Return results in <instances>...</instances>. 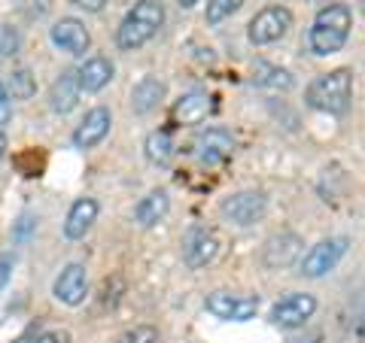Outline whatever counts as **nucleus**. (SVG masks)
<instances>
[{
    "label": "nucleus",
    "mask_w": 365,
    "mask_h": 343,
    "mask_svg": "<svg viewBox=\"0 0 365 343\" xmlns=\"http://www.w3.org/2000/svg\"><path fill=\"white\" fill-rule=\"evenodd\" d=\"M162 25H165L162 4H158V0H137L116 28L119 49H125V52L140 49V46H146L158 31H162Z\"/></svg>",
    "instance_id": "f257e3e1"
},
{
    "label": "nucleus",
    "mask_w": 365,
    "mask_h": 343,
    "mask_svg": "<svg viewBox=\"0 0 365 343\" xmlns=\"http://www.w3.org/2000/svg\"><path fill=\"white\" fill-rule=\"evenodd\" d=\"M353 28V16L344 4H329L317 13L311 33H307V43H311L314 55H335L344 49V43L350 37Z\"/></svg>",
    "instance_id": "f03ea898"
},
{
    "label": "nucleus",
    "mask_w": 365,
    "mask_h": 343,
    "mask_svg": "<svg viewBox=\"0 0 365 343\" xmlns=\"http://www.w3.org/2000/svg\"><path fill=\"white\" fill-rule=\"evenodd\" d=\"M350 95H353V73L347 67L329 70L323 76H317L304 91L307 107H314L329 116H344L350 110Z\"/></svg>",
    "instance_id": "7ed1b4c3"
},
{
    "label": "nucleus",
    "mask_w": 365,
    "mask_h": 343,
    "mask_svg": "<svg viewBox=\"0 0 365 343\" xmlns=\"http://www.w3.org/2000/svg\"><path fill=\"white\" fill-rule=\"evenodd\" d=\"M347 246H350L347 237H326V240H319V243L307 249V255L299 261V273H302V277L317 280V277H323V273L335 270L338 261L344 258Z\"/></svg>",
    "instance_id": "20e7f679"
},
{
    "label": "nucleus",
    "mask_w": 365,
    "mask_h": 343,
    "mask_svg": "<svg viewBox=\"0 0 365 343\" xmlns=\"http://www.w3.org/2000/svg\"><path fill=\"white\" fill-rule=\"evenodd\" d=\"M292 28V13L287 6H265L262 13L253 16V21H250V43L256 46H271L283 40Z\"/></svg>",
    "instance_id": "39448f33"
},
{
    "label": "nucleus",
    "mask_w": 365,
    "mask_h": 343,
    "mask_svg": "<svg viewBox=\"0 0 365 343\" xmlns=\"http://www.w3.org/2000/svg\"><path fill=\"white\" fill-rule=\"evenodd\" d=\"M207 313L225 322H250L259 313V298L256 295H232V292H210L204 298Z\"/></svg>",
    "instance_id": "423d86ee"
},
{
    "label": "nucleus",
    "mask_w": 365,
    "mask_h": 343,
    "mask_svg": "<svg viewBox=\"0 0 365 343\" xmlns=\"http://www.w3.org/2000/svg\"><path fill=\"white\" fill-rule=\"evenodd\" d=\"M220 213L228 222H235L241 228L256 225L262 216L268 213V198L262 191H235V194H228V198H222Z\"/></svg>",
    "instance_id": "0eeeda50"
},
{
    "label": "nucleus",
    "mask_w": 365,
    "mask_h": 343,
    "mask_svg": "<svg viewBox=\"0 0 365 343\" xmlns=\"http://www.w3.org/2000/svg\"><path fill=\"white\" fill-rule=\"evenodd\" d=\"M314 313H317V298L314 295L295 292V295H287L283 301H277L271 307V322L277 328H302Z\"/></svg>",
    "instance_id": "6e6552de"
},
{
    "label": "nucleus",
    "mask_w": 365,
    "mask_h": 343,
    "mask_svg": "<svg viewBox=\"0 0 365 343\" xmlns=\"http://www.w3.org/2000/svg\"><path fill=\"white\" fill-rule=\"evenodd\" d=\"M220 255V234L213 228H192L186 234V243H182V258L192 270L207 268L210 261Z\"/></svg>",
    "instance_id": "1a4fd4ad"
},
{
    "label": "nucleus",
    "mask_w": 365,
    "mask_h": 343,
    "mask_svg": "<svg viewBox=\"0 0 365 343\" xmlns=\"http://www.w3.org/2000/svg\"><path fill=\"white\" fill-rule=\"evenodd\" d=\"M52 295L67 307H79L88 295V277L83 265H67L52 285Z\"/></svg>",
    "instance_id": "9d476101"
},
{
    "label": "nucleus",
    "mask_w": 365,
    "mask_h": 343,
    "mask_svg": "<svg viewBox=\"0 0 365 343\" xmlns=\"http://www.w3.org/2000/svg\"><path fill=\"white\" fill-rule=\"evenodd\" d=\"M110 125H113V112L107 107L88 110L86 119L79 122V128L73 131V146L76 149H91V146H98L110 134Z\"/></svg>",
    "instance_id": "9b49d317"
},
{
    "label": "nucleus",
    "mask_w": 365,
    "mask_h": 343,
    "mask_svg": "<svg viewBox=\"0 0 365 343\" xmlns=\"http://www.w3.org/2000/svg\"><path fill=\"white\" fill-rule=\"evenodd\" d=\"M49 37L67 55H86L88 46H91L88 31H86V25L79 19H61V21H55L52 31H49Z\"/></svg>",
    "instance_id": "f8f14e48"
},
{
    "label": "nucleus",
    "mask_w": 365,
    "mask_h": 343,
    "mask_svg": "<svg viewBox=\"0 0 365 343\" xmlns=\"http://www.w3.org/2000/svg\"><path fill=\"white\" fill-rule=\"evenodd\" d=\"M195 152L204 164H220L225 158H232L235 152V137L225 128H207L204 134H198L195 140Z\"/></svg>",
    "instance_id": "ddd939ff"
},
{
    "label": "nucleus",
    "mask_w": 365,
    "mask_h": 343,
    "mask_svg": "<svg viewBox=\"0 0 365 343\" xmlns=\"http://www.w3.org/2000/svg\"><path fill=\"white\" fill-rule=\"evenodd\" d=\"M302 255V237L299 234H274L265 243V258L268 268H289L295 265V258Z\"/></svg>",
    "instance_id": "4468645a"
},
{
    "label": "nucleus",
    "mask_w": 365,
    "mask_h": 343,
    "mask_svg": "<svg viewBox=\"0 0 365 343\" xmlns=\"http://www.w3.org/2000/svg\"><path fill=\"white\" fill-rule=\"evenodd\" d=\"M213 110L216 104L207 91H189V95H182L174 104V119L180 125H201Z\"/></svg>",
    "instance_id": "2eb2a0df"
},
{
    "label": "nucleus",
    "mask_w": 365,
    "mask_h": 343,
    "mask_svg": "<svg viewBox=\"0 0 365 343\" xmlns=\"http://www.w3.org/2000/svg\"><path fill=\"white\" fill-rule=\"evenodd\" d=\"M98 201L95 198H79L73 201V207L71 213H67V219H64V237L67 240H79V237H86L88 234V228L95 225L98 219Z\"/></svg>",
    "instance_id": "dca6fc26"
},
{
    "label": "nucleus",
    "mask_w": 365,
    "mask_h": 343,
    "mask_svg": "<svg viewBox=\"0 0 365 343\" xmlns=\"http://www.w3.org/2000/svg\"><path fill=\"white\" fill-rule=\"evenodd\" d=\"M113 73H116V67H113L110 58L104 55H95V58H88L83 67L76 70V79H79V91H88V95H95L104 85H110Z\"/></svg>",
    "instance_id": "f3484780"
},
{
    "label": "nucleus",
    "mask_w": 365,
    "mask_h": 343,
    "mask_svg": "<svg viewBox=\"0 0 365 343\" xmlns=\"http://www.w3.org/2000/svg\"><path fill=\"white\" fill-rule=\"evenodd\" d=\"M165 95H168V88H165L162 79L146 76V79H140V83L134 85V91H131V110L137 112V116H146V112L158 110V104L165 100Z\"/></svg>",
    "instance_id": "a211bd4d"
},
{
    "label": "nucleus",
    "mask_w": 365,
    "mask_h": 343,
    "mask_svg": "<svg viewBox=\"0 0 365 343\" xmlns=\"http://www.w3.org/2000/svg\"><path fill=\"white\" fill-rule=\"evenodd\" d=\"M79 100V79H76V70H64L58 79L52 83L49 88V107L52 112H71Z\"/></svg>",
    "instance_id": "6ab92c4d"
},
{
    "label": "nucleus",
    "mask_w": 365,
    "mask_h": 343,
    "mask_svg": "<svg viewBox=\"0 0 365 343\" xmlns=\"http://www.w3.org/2000/svg\"><path fill=\"white\" fill-rule=\"evenodd\" d=\"M168 210H170L168 191H165V189H155V191H150V194H146V198L134 207V219H137V225L150 228V225H155V222H162L165 216H168Z\"/></svg>",
    "instance_id": "aec40b11"
},
{
    "label": "nucleus",
    "mask_w": 365,
    "mask_h": 343,
    "mask_svg": "<svg viewBox=\"0 0 365 343\" xmlns=\"http://www.w3.org/2000/svg\"><path fill=\"white\" fill-rule=\"evenodd\" d=\"M143 149H146V158H150L153 164L165 167V164H170V158H174V140H170L168 131H153L146 137Z\"/></svg>",
    "instance_id": "412c9836"
},
{
    "label": "nucleus",
    "mask_w": 365,
    "mask_h": 343,
    "mask_svg": "<svg viewBox=\"0 0 365 343\" xmlns=\"http://www.w3.org/2000/svg\"><path fill=\"white\" fill-rule=\"evenodd\" d=\"M6 95L9 97H16V100H28V97H34V91H37V79H34V73L31 70H13L9 73V79H6Z\"/></svg>",
    "instance_id": "4be33fe9"
},
{
    "label": "nucleus",
    "mask_w": 365,
    "mask_h": 343,
    "mask_svg": "<svg viewBox=\"0 0 365 343\" xmlns=\"http://www.w3.org/2000/svg\"><path fill=\"white\" fill-rule=\"evenodd\" d=\"M256 83L259 85H268V88H292V76L287 70H280V67H271V64H259L256 67Z\"/></svg>",
    "instance_id": "5701e85b"
},
{
    "label": "nucleus",
    "mask_w": 365,
    "mask_h": 343,
    "mask_svg": "<svg viewBox=\"0 0 365 343\" xmlns=\"http://www.w3.org/2000/svg\"><path fill=\"white\" fill-rule=\"evenodd\" d=\"M13 164L19 167L21 176H40L43 167H46V155L40 149H25V152H19L13 158Z\"/></svg>",
    "instance_id": "b1692460"
},
{
    "label": "nucleus",
    "mask_w": 365,
    "mask_h": 343,
    "mask_svg": "<svg viewBox=\"0 0 365 343\" xmlns=\"http://www.w3.org/2000/svg\"><path fill=\"white\" fill-rule=\"evenodd\" d=\"M241 4L244 0H210L204 21H207V25H220V21H225L228 16H235L237 9H241Z\"/></svg>",
    "instance_id": "393cba45"
},
{
    "label": "nucleus",
    "mask_w": 365,
    "mask_h": 343,
    "mask_svg": "<svg viewBox=\"0 0 365 343\" xmlns=\"http://www.w3.org/2000/svg\"><path fill=\"white\" fill-rule=\"evenodd\" d=\"M116 343H162V334H158L153 325H137V328L125 331Z\"/></svg>",
    "instance_id": "a878e982"
},
{
    "label": "nucleus",
    "mask_w": 365,
    "mask_h": 343,
    "mask_svg": "<svg viewBox=\"0 0 365 343\" xmlns=\"http://www.w3.org/2000/svg\"><path fill=\"white\" fill-rule=\"evenodd\" d=\"M19 31L16 28H0V55H16L19 52Z\"/></svg>",
    "instance_id": "bb28decb"
},
{
    "label": "nucleus",
    "mask_w": 365,
    "mask_h": 343,
    "mask_svg": "<svg viewBox=\"0 0 365 343\" xmlns=\"http://www.w3.org/2000/svg\"><path fill=\"white\" fill-rule=\"evenodd\" d=\"M34 343H73V340H71V334H67V331L52 328V331H40Z\"/></svg>",
    "instance_id": "cd10ccee"
},
{
    "label": "nucleus",
    "mask_w": 365,
    "mask_h": 343,
    "mask_svg": "<svg viewBox=\"0 0 365 343\" xmlns=\"http://www.w3.org/2000/svg\"><path fill=\"white\" fill-rule=\"evenodd\" d=\"M9 122H13V100H9L6 88L0 85V128H4V125H9Z\"/></svg>",
    "instance_id": "c85d7f7f"
},
{
    "label": "nucleus",
    "mask_w": 365,
    "mask_h": 343,
    "mask_svg": "<svg viewBox=\"0 0 365 343\" xmlns=\"http://www.w3.org/2000/svg\"><path fill=\"white\" fill-rule=\"evenodd\" d=\"M13 265H16V258L9 255V253L0 255V289H6L9 277H13Z\"/></svg>",
    "instance_id": "c756f323"
},
{
    "label": "nucleus",
    "mask_w": 365,
    "mask_h": 343,
    "mask_svg": "<svg viewBox=\"0 0 365 343\" xmlns=\"http://www.w3.org/2000/svg\"><path fill=\"white\" fill-rule=\"evenodd\" d=\"M34 225H37V222H34L31 216H21V219L16 222V231H13V234H16V240H28V234L34 231Z\"/></svg>",
    "instance_id": "7c9ffc66"
},
{
    "label": "nucleus",
    "mask_w": 365,
    "mask_h": 343,
    "mask_svg": "<svg viewBox=\"0 0 365 343\" xmlns=\"http://www.w3.org/2000/svg\"><path fill=\"white\" fill-rule=\"evenodd\" d=\"M71 4L76 6V9H86V13H101L110 0H71Z\"/></svg>",
    "instance_id": "2f4dec72"
},
{
    "label": "nucleus",
    "mask_w": 365,
    "mask_h": 343,
    "mask_svg": "<svg viewBox=\"0 0 365 343\" xmlns=\"http://www.w3.org/2000/svg\"><path fill=\"white\" fill-rule=\"evenodd\" d=\"M37 334H40V325H31V328L25 331V334L16 337L13 343H34V340H37Z\"/></svg>",
    "instance_id": "473e14b6"
},
{
    "label": "nucleus",
    "mask_w": 365,
    "mask_h": 343,
    "mask_svg": "<svg viewBox=\"0 0 365 343\" xmlns=\"http://www.w3.org/2000/svg\"><path fill=\"white\" fill-rule=\"evenodd\" d=\"M289 343H319V334H307V337H295Z\"/></svg>",
    "instance_id": "72a5a7b5"
},
{
    "label": "nucleus",
    "mask_w": 365,
    "mask_h": 343,
    "mask_svg": "<svg viewBox=\"0 0 365 343\" xmlns=\"http://www.w3.org/2000/svg\"><path fill=\"white\" fill-rule=\"evenodd\" d=\"M6 155V134H4V128H0V158Z\"/></svg>",
    "instance_id": "f704fd0d"
},
{
    "label": "nucleus",
    "mask_w": 365,
    "mask_h": 343,
    "mask_svg": "<svg viewBox=\"0 0 365 343\" xmlns=\"http://www.w3.org/2000/svg\"><path fill=\"white\" fill-rule=\"evenodd\" d=\"M195 4H201V0H180V6H186V9H189V6H195Z\"/></svg>",
    "instance_id": "c9c22d12"
},
{
    "label": "nucleus",
    "mask_w": 365,
    "mask_h": 343,
    "mask_svg": "<svg viewBox=\"0 0 365 343\" xmlns=\"http://www.w3.org/2000/svg\"><path fill=\"white\" fill-rule=\"evenodd\" d=\"M362 334H365V319H362Z\"/></svg>",
    "instance_id": "e433bc0d"
},
{
    "label": "nucleus",
    "mask_w": 365,
    "mask_h": 343,
    "mask_svg": "<svg viewBox=\"0 0 365 343\" xmlns=\"http://www.w3.org/2000/svg\"><path fill=\"white\" fill-rule=\"evenodd\" d=\"M362 13H365V0H362Z\"/></svg>",
    "instance_id": "4c0bfd02"
}]
</instances>
